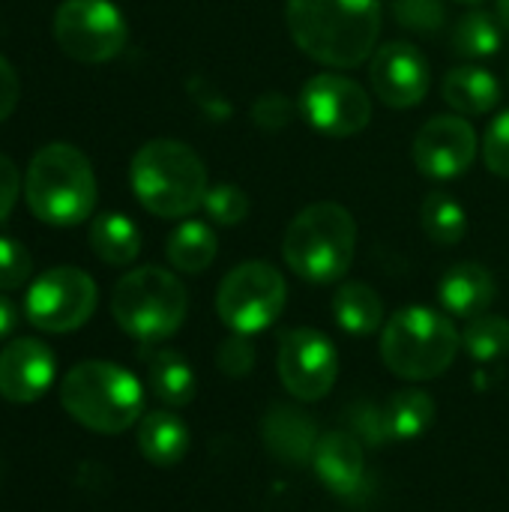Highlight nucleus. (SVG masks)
Masks as SVG:
<instances>
[{"label": "nucleus", "mask_w": 509, "mask_h": 512, "mask_svg": "<svg viewBox=\"0 0 509 512\" xmlns=\"http://www.w3.org/2000/svg\"><path fill=\"white\" fill-rule=\"evenodd\" d=\"M294 45L327 69H357L378 51L381 0H288Z\"/></svg>", "instance_id": "obj_1"}, {"label": "nucleus", "mask_w": 509, "mask_h": 512, "mask_svg": "<svg viewBox=\"0 0 509 512\" xmlns=\"http://www.w3.org/2000/svg\"><path fill=\"white\" fill-rule=\"evenodd\" d=\"M129 183L138 204L159 219L192 216L210 189L204 159L177 138L141 144L129 165Z\"/></svg>", "instance_id": "obj_2"}, {"label": "nucleus", "mask_w": 509, "mask_h": 512, "mask_svg": "<svg viewBox=\"0 0 509 512\" xmlns=\"http://www.w3.org/2000/svg\"><path fill=\"white\" fill-rule=\"evenodd\" d=\"M96 174L90 159L66 141L39 147L24 174V198L30 213L54 228H75L93 216Z\"/></svg>", "instance_id": "obj_3"}, {"label": "nucleus", "mask_w": 509, "mask_h": 512, "mask_svg": "<svg viewBox=\"0 0 509 512\" xmlns=\"http://www.w3.org/2000/svg\"><path fill=\"white\" fill-rule=\"evenodd\" d=\"M357 255V222L348 207L318 201L303 207L282 240V258L294 276L312 285L339 282Z\"/></svg>", "instance_id": "obj_4"}, {"label": "nucleus", "mask_w": 509, "mask_h": 512, "mask_svg": "<svg viewBox=\"0 0 509 512\" xmlns=\"http://www.w3.org/2000/svg\"><path fill=\"white\" fill-rule=\"evenodd\" d=\"M63 411L84 429L99 435H120L144 414L141 381L108 360H84L63 375Z\"/></svg>", "instance_id": "obj_5"}, {"label": "nucleus", "mask_w": 509, "mask_h": 512, "mask_svg": "<svg viewBox=\"0 0 509 512\" xmlns=\"http://www.w3.org/2000/svg\"><path fill=\"white\" fill-rule=\"evenodd\" d=\"M459 345L456 324L429 306H405L381 327V360L405 381L441 378L453 366Z\"/></svg>", "instance_id": "obj_6"}, {"label": "nucleus", "mask_w": 509, "mask_h": 512, "mask_svg": "<svg viewBox=\"0 0 509 512\" xmlns=\"http://www.w3.org/2000/svg\"><path fill=\"white\" fill-rule=\"evenodd\" d=\"M189 312L183 282L162 267H135L111 291V315L123 333L153 345L171 339Z\"/></svg>", "instance_id": "obj_7"}, {"label": "nucleus", "mask_w": 509, "mask_h": 512, "mask_svg": "<svg viewBox=\"0 0 509 512\" xmlns=\"http://www.w3.org/2000/svg\"><path fill=\"white\" fill-rule=\"evenodd\" d=\"M285 276L267 261L237 264L216 291V312L231 333L255 336L279 321L285 312Z\"/></svg>", "instance_id": "obj_8"}, {"label": "nucleus", "mask_w": 509, "mask_h": 512, "mask_svg": "<svg viewBox=\"0 0 509 512\" xmlns=\"http://www.w3.org/2000/svg\"><path fill=\"white\" fill-rule=\"evenodd\" d=\"M54 39L78 63H105L126 48L129 27L111 0H63L54 12Z\"/></svg>", "instance_id": "obj_9"}, {"label": "nucleus", "mask_w": 509, "mask_h": 512, "mask_svg": "<svg viewBox=\"0 0 509 512\" xmlns=\"http://www.w3.org/2000/svg\"><path fill=\"white\" fill-rule=\"evenodd\" d=\"M99 303V288L90 273L78 267H51L39 273L24 300L27 321L42 333H72L84 327Z\"/></svg>", "instance_id": "obj_10"}, {"label": "nucleus", "mask_w": 509, "mask_h": 512, "mask_svg": "<svg viewBox=\"0 0 509 512\" xmlns=\"http://www.w3.org/2000/svg\"><path fill=\"white\" fill-rule=\"evenodd\" d=\"M303 120L327 138L360 135L372 120L369 93L342 72H318L300 90Z\"/></svg>", "instance_id": "obj_11"}, {"label": "nucleus", "mask_w": 509, "mask_h": 512, "mask_svg": "<svg viewBox=\"0 0 509 512\" xmlns=\"http://www.w3.org/2000/svg\"><path fill=\"white\" fill-rule=\"evenodd\" d=\"M276 366L282 387L300 402L324 399L339 378V354L333 342L312 327H294L282 333Z\"/></svg>", "instance_id": "obj_12"}, {"label": "nucleus", "mask_w": 509, "mask_h": 512, "mask_svg": "<svg viewBox=\"0 0 509 512\" xmlns=\"http://www.w3.org/2000/svg\"><path fill=\"white\" fill-rule=\"evenodd\" d=\"M480 138L468 117L462 114H435L429 117L411 144V159L417 171L429 180H456L468 174L477 162Z\"/></svg>", "instance_id": "obj_13"}, {"label": "nucleus", "mask_w": 509, "mask_h": 512, "mask_svg": "<svg viewBox=\"0 0 509 512\" xmlns=\"http://www.w3.org/2000/svg\"><path fill=\"white\" fill-rule=\"evenodd\" d=\"M369 81L375 96L396 111L417 108L432 87V66L411 42H387L369 60Z\"/></svg>", "instance_id": "obj_14"}, {"label": "nucleus", "mask_w": 509, "mask_h": 512, "mask_svg": "<svg viewBox=\"0 0 509 512\" xmlns=\"http://www.w3.org/2000/svg\"><path fill=\"white\" fill-rule=\"evenodd\" d=\"M54 354L45 342L21 336L0 351V396L15 405H30L54 384Z\"/></svg>", "instance_id": "obj_15"}, {"label": "nucleus", "mask_w": 509, "mask_h": 512, "mask_svg": "<svg viewBox=\"0 0 509 512\" xmlns=\"http://www.w3.org/2000/svg\"><path fill=\"white\" fill-rule=\"evenodd\" d=\"M312 465H315L318 480L339 498L360 492V486L366 480L363 447L348 432H327L324 438H318L315 453H312Z\"/></svg>", "instance_id": "obj_16"}, {"label": "nucleus", "mask_w": 509, "mask_h": 512, "mask_svg": "<svg viewBox=\"0 0 509 512\" xmlns=\"http://www.w3.org/2000/svg\"><path fill=\"white\" fill-rule=\"evenodd\" d=\"M495 297H498L495 276L477 261H462V264L450 267L438 285V300H441L444 312L453 318L471 321L477 315H486L489 306L495 303Z\"/></svg>", "instance_id": "obj_17"}, {"label": "nucleus", "mask_w": 509, "mask_h": 512, "mask_svg": "<svg viewBox=\"0 0 509 512\" xmlns=\"http://www.w3.org/2000/svg\"><path fill=\"white\" fill-rule=\"evenodd\" d=\"M261 435H264V447L282 462H306L312 459L318 444V429L309 420V414L288 405H276L264 417Z\"/></svg>", "instance_id": "obj_18"}, {"label": "nucleus", "mask_w": 509, "mask_h": 512, "mask_svg": "<svg viewBox=\"0 0 509 512\" xmlns=\"http://www.w3.org/2000/svg\"><path fill=\"white\" fill-rule=\"evenodd\" d=\"M441 96L456 114L480 117L501 102V81L483 66H456L444 75Z\"/></svg>", "instance_id": "obj_19"}, {"label": "nucleus", "mask_w": 509, "mask_h": 512, "mask_svg": "<svg viewBox=\"0 0 509 512\" xmlns=\"http://www.w3.org/2000/svg\"><path fill=\"white\" fill-rule=\"evenodd\" d=\"M138 450L156 468H174L189 453V429L171 411H153L138 420Z\"/></svg>", "instance_id": "obj_20"}, {"label": "nucleus", "mask_w": 509, "mask_h": 512, "mask_svg": "<svg viewBox=\"0 0 509 512\" xmlns=\"http://www.w3.org/2000/svg\"><path fill=\"white\" fill-rule=\"evenodd\" d=\"M90 249L99 261L111 267H126L141 252V231L126 213H99L90 222Z\"/></svg>", "instance_id": "obj_21"}, {"label": "nucleus", "mask_w": 509, "mask_h": 512, "mask_svg": "<svg viewBox=\"0 0 509 512\" xmlns=\"http://www.w3.org/2000/svg\"><path fill=\"white\" fill-rule=\"evenodd\" d=\"M333 318L351 336H372L384 327V300L366 282H345L333 297Z\"/></svg>", "instance_id": "obj_22"}, {"label": "nucleus", "mask_w": 509, "mask_h": 512, "mask_svg": "<svg viewBox=\"0 0 509 512\" xmlns=\"http://www.w3.org/2000/svg\"><path fill=\"white\" fill-rule=\"evenodd\" d=\"M147 378H150V390L153 396L168 405V408H183L195 399L198 381L192 366L168 348H159L147 357Z\"/></svg>", "instance_id": "obj_23"}, {"label": "nucleus", "mask_w": 509, "mask_h": 512, "mask_svg": "<svg viewBox=\"0 0 509 512\" xmlns=\"http://www.w3.org/2000/svg\"><path fill=\"white\" fill-rule=\"evenodd\" d=\"M216 252H219L216 231L198 219L180 222L165 243V255L171 267L180 273H204L216 261Z\"/></svg>", "instance_id": "obj_24"}, {"label": "nucleus", "mask_w": 509, "mask_h": 512, "mask_svg": "<svg viewBox=\"0 0 509 512\" xmlns=\"http://www.w3.org/2000/svg\"><path fill=\"white\" fill-rule=\"evenodd\" d=\"M507 30L501 27L495 12L486 9H471L453 24V51L465 60H483L501 51Z\"/></svg>", "instance_id": "obj_25"}, {"label": "nucleus", "mask_w": 509, "mask_h": 512, "mask_svg": "<svg viewBox=\"0 0 509 512\" xmlns=\"http://www.w3.org/2000/svg\"><path fill=\"white\" fill-rule=\"evenodd\" d=\"M435 399L426 390H399L384 408V426L396 441H414L435 423Z\"/></svg>", "instance_id": "obj_26"}, {"label": "nucleus", "mask_w": 509, "mask_h": 512, "mask_svg": "<svg viewBox=\"0 0 509 512\" xmlns=\"http://www.w3.org/2000/svg\"><path fill=\"white\" fill-rule=\"evenodd\" d=\"M420 225L426 237L438 246H456L468 234L465 207L447 192H429L420 207Z\"/></svg>", "instance_id": "obj_27"}, {"label": "nucleus", "mask_w": 509, "mask_h": 512, "mask_svg": "<svg viewBox=\"0 0 509 512\" xmlns=\"http://www.w3.org/2000/svg\"><path fill=\"white\" fill-rule=\"evenodd\" d=\"M462 348L477 363H495L509 354V321L501 315H477L462 330Z\"/></svg>", "instance_id": "obj_28"}, {"label": "nucleus", "mask_w": 509, "mask_h": 512, "mask_svg": "<svg viewBox=\"0 0 509 512\" xmlns=\"http://www.w3.org/2000/svg\"><path fill=\"white\" fill-rule=\"evenodd\" d=\"M393 18L411 33L432 36L447 24V6L444 0H393Z\"/></svg>", "instance_id": "obj_29"}, {"label": "nucleus", "mask_w": 509, "mask_h": 512, "mask_svg": "<svg viewBox=\"0 0 509 512\" xmlns=\"http://www.w3.org/2000/svg\"><path fill=\"white\" fill-rule=\"evenodd\" d=\"M201 207H204V213H207L216 225H225V228L240 225V222L249 216V198H246V192H243L240 186H234V183H216V186H210Z\"/></svg>", "instance_id": "obj_30"}, {"label": "nucleus", "mask_w": 509, "mask_h": 512, "mask_svg": "<svg viewBox=\"0 0 509 512\" xmlns=\"http://www.w3.org/2000/svg\"><path fill=\"white\" fill-rule=\"evenodd\" d=\"M33 273V258L24 243L12 237H0V291L21 288Z\"/></svg>", "instance_id": "obj_31"}, {"label": "nucleus", "mask_w": 509, "mask_h": 512, "mask_svg": "<svg viewBox=\"0 0 509 512\" xmlns=\"http://www.w3.org/2000/svg\"><path fill=\"white\" fill-rule=\"evenodd\" d=\"M483 162L495 177H509V108L486 126Z\"/></svg>", "instance_id": "obj_32"}, {"label": "nucleus", "mask_w": 509, "mask_h": 512, "mask_svg": "<svg viewBox=\"0 0 509 512\" xmlns=\"http://www.w3.org/2000/svg\"><path fill=\"white\" fill-rule=\"evenodd\" d=\"M252 123L258 129H267V132H279L291 123L294 117V105L285 93L279 90H270V93H261L255 102H252Z\"/></svg>", "instance_id": "obj_33"}, {"label": "nucleus", "mask_w": 509, "mask_h": 512, "mask_svg": "<svg viewBox=\"0 0 509 512\" xmlns=\"http://www.w3.org/2000/svg\"><path fill=\"white\" fill-rule=\"evenodd\" d=\"M216 363L228 378H246L255 369V345L249 342V336L234 333L219 345Z\"/></svg>", "instance_id": "obj_34"}, {"label": "nucleus", "mask_w": 509, "mask_h": 512, "mask_svg": "<svg viewBox=\"0 0 509 512\" xmlns=\"http://www.w3.org/2000/svg\"><path fill=\"white\" fill-rule=\"evenodd\" d=\"M18 195H21V171L9 156L0 153V225L12 216Z\"/></svg>", "instance_id": "obj_35"}, {"label": "nucleus", "mask_w": 509, "mask_h": 512, "mask_svg": "<svg viewBox=\"0 0 509 512\" xmlns=\"http://www.w3.org/2000/svg\"><path fill=\"white\" fill-rule=\"evenodd\" d=\"M21 96V84H18V72L15 66L0 54V123L15 111Z\"/></svg>", "instance_id": "obj_36"}, {"label": "nucleus", "mask_w": 509, "mask_h": 512, "mask_svg": "<svg viewBox=\"0 0 509 512\" xmlns=\"http://www.w3.org/2000/svg\"><path fill=\"white\" fill-rule=\"evenodd\" d=\"M15 324H18V309H15V303H12L9 297L0 294V339H6V336L15 330Z\"/></svg>", "instance_id": "obj_37"}, {"label": "nucleus", "mask_w": 509, "mask_h": 512, "mask_svg": "<svg viewBox=\"0 0 509 512\" xmlns=\"http://www.w3.org/2000/svg\"><path fill=\"white\" fill-rule=\"evenodd\" d=\"M495 15H498L501 27L507 30L509 36V0H495Z\"/></svg>", "instance_id": "obj_38"}, {"label": "nucleus", "mask_w": 509, "mask_h": 512, "mask_svg": "<svg viewBox=\"0 0 509 512\" xmlns=\"http://www.w3.org/2000/svg\"><path fill=\"white\" fill-rule=\"evenodd\" d=\"M456 3H465V6H480V3H486V0H456Z\"/></svg>", "instance_id": "obj_39"}]
</instances>
